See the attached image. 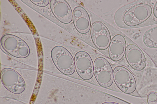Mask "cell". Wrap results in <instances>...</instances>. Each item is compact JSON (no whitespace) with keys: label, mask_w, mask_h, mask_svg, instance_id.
Instances as JSON below:
<instances>
[{"label":"cell","mask_w":157,"mask_h":104,"mask_svg":"<svg viewBox=\"0 0 157 104\" xmlns=\"http://www.w3.org/2000/svg\"><path fill=\"white\" fill-rule=\"evenodd\" d=\"M148 1H137L125 11L123 17L125 25L134 27L144 23L153 14L154 6Z\"/></svg>","instance_id":"1"},{"label":"cell","mask_w":157,"mask_h":104,"mask_svg":"<svg viewBox=\"0 0 157 104\" xmlns=\"http://www.w3.org/2000/svg\"><path fill=\"white\" fill-rule=\"evenodd\" d=\"M0 44L7 53L16 58H26L30 53L29 47L27 43L21 38L11 34L3 35L1 38Z\"/></svg>","instance_id":"2"},{"label":"cell","mask_w":157,"mask_h":104,"mask_svg":"<svg viewBox=\"0 0 157 104\" xmlns=\"http://www.w3.org/2000/svg\"><path fill=\"white\" fill-rule=\"evenodd\" d=\"M51 56L54 65L61 73L67 76L74 73V59L65 47L60 45L54 47L51 52Z\"/></svg>","instance_id":"3"},{"label":"cell","mask_w":157,"mask_h":104,"mask_svg":"<svg viewBox=\"0 0 157 104\" xmlns=\"http://www.w3.org/2000/svg\"><path fill=\"white\" fill-rule=\"evenodd\" d=\"M114 81L118 88L124 93L128 94L138 93L137 80L129 69L122 66L116 67L113 70Z\"/></svg>","instance_id":"4"},{"label":"cell","mask_w":157,"mask_h":104,"mask_svg":"<svg viewBox=\"0 0 157 104\" xmlns=\"http://www.w3.org/2000/svg\"><path fill=\"white\" fill-rule=\"evenodd\" d=\"M0 79L6 89L13 94H20L25 89L26 84L23 78L12 68L6 67L2 69L0 72Z\"/></svg>","instance_id":"5"},{"label":"cell","mask_w":157,"mask_h":104,"mask_svg":"<svg viewBox=\"0 0 157 104\" xmlns=\"http://www.w3.org/2000/svg\"><path fill=\"white\" fill-rule=\"evenodd\" d=\"M94 75L97 82L101 86L107 88L113 81V71L109 61L105 58L99 57L94 63Z\"/></svg>","instance_id":"6"},{"label":"cell","mask_w":157,"mask_h":104,"mask_svg":"<svg viewBox=\"0 0 157 104\" xmlns=\"http://www.w3.org/2000/svg\"><path fill=\"white\" fill-rule=\"evenodd\" d=\"M125 57L129 66L136 71H142L147 66V59L145 53L136 45L132 44L127 46Z\"/></svg>","instance_id":"7"},{"label":"cell","mask_w":157,"mask_h":104,"mask_svg":"<svg viewBox=\"0 0 157 104\" xmlns=\"http://www.w3.org/2000/svg\"><path fill=\"white\" fill-rule=\"evenodd\" d=\"M90 34L92 41L98 49L103 50L109 47L111 41V35L107 27L103 23L100 21L93 23Z\"/></svg>","instance_id":"8"},{"label":"cell","mask_w":157,"mask_h":104,"mask_svg":"<svg viewBox=\"0 0 157 104\" xmlns=\"http://www.w3.org/2000/svg\"><path fill=\"white\" fill-rule=\"evenodd\" d=\"M75 69L79 77L87 81L93 77L94 74V63L90 55L84 51L77 52L74 57Z\"/></svg>","instance_id":"9"},{"label":"cell","mask_w":157,"mask_h":104,"mask_svg":"<svg viewBox=\"0 0 157 104\" xmlns=\"http://www.w3.org/2000/svg\"><path fill=\"white\" fill-rule=\"evenodd\" d=\"M51 11L56 18L65 24L70 23L72 20L73 12L68 3L65 0H51Z\"/></svg>","instance_id":"10"},{"label":"cell","mask_w":157,"mask_h":104,"mask_svg":"<svg viewBox=\"0 0 157 104\" xmlns=\"http://www.w3.org/2000/svg\"><path fill=\"white\" fill-rule=\"evenodd\" d=\"M72 20L77 31L81 34L87 33L91 28L89 15L86 10L81 6L75 7L73 11Z\"/></svg>","instance_id":"11"},{"label":"cell","mask_w":157,"mask_h":104,"mask_svg":"<svg viewBox=\"0 0 157 104\" xmlns=\"http://www.w3.org/2000/svg\"><path fill=\"white\" fill-rule=\"evenodd\" d=\"M126 42L124 36L121 34L115 35L112 38L109 47V55L114 61L120 60L125 54Z\"/></svg>","instance_id":"12"},{"label":"cell","mask_w":157,"mask_h":104,"mask_svg":"<svg viewBox=\"0 0 157 104\" xmlns=\"http://www.w3.org/2000/svg\"><path fill=\"white\" fill-rule=\"evenodd\" d=\"M143 40L147 47L157 48V26L147 31L144 35Z\"/></svg>","instance_id":"13"},{"label":"cell","mask_w":157,"mask_h":104,"mask_svg":"<svg viewBox=\"0 0 157 104\" xmlns=\"http://www.w3.org/2000/svg\"><path fill=\"white\" fill-rule=\"evenodd\" d=\"M147 104H157V91H151L147 96Z\"/></svg>","instance_id":"14"},{"label":"cell","mask_w":157,"mask_h":104,"mask_svg":"<svg viewBox=\"0 0 157 104\" xmlns=\"http://www.w3.org/2000/svg\"><path fill=\"white\" fill-rule=\"evenodd\" d=\"M30 1L33 4L40 7L47 6L50 2L49 0H30Z\"/></svg>","instance_id":"15"},{"label":"cell","mask_w":157,"mask_h":104,"mask_svg":"<svg viewBox=\"0 0 157 104\" xmlns=\"http://www.w3.org/2000/svg\"><path fill=\"white\" fill-rule=\"evenodd\" d=\"M153 14L155 18L157 20V2L155 4L153 7Z\"/></svg>","instance_id":"16"},{"label":"cell","mask_w":157,"mask_h":104,"mask_svg":"<svg viewBox=\"0 0 157 104\" xmlns=\"http://www.w3.org/2000/svg\"><path fill=\"white\" fill-rule=\"evenodd\" d=\"M101 104H120L117 103L113 102H106L102 103Z\"/></svg>","instance_id":"17"}]
</instances>
